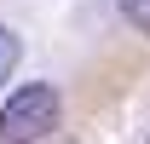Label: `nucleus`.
Returning a JSON list of instances; mask_svg holds the SVG:
<instances>
[{
	"label": "nucleus",
	"mask_w": 150,
	"mask_h": 144,
	"mask_svg": "<svg viewBox=\"0 0 150 144\" xmlns=\"http://www.w3.org/2000/svg\"><path fill=\"white\" fill-rule=\"evenodd\" d=\"M52 127H58V92L46 81H29L0 104V144H40Z\"/></svg>",
	"instance_id": "1"
},
{
	"label": "nucleus",
	"mask_w": 150,
	"mask_h": 144,
	"mask_svg": "<svg viewBox=\"0 0 150 144\" xmlns=\"http://www.w3.org/2000/svg\"><path fill=\"white\" fill-rule=\"evenodd\" d=\"M18 58H23V40L12 35V29H6V23H0V87H6V81H12V69H18Z\"/></svg>",
	"instance_id": "2"
},
{
	"label": "nucleus",
	"mask_w": 150,
	"mask_h": 144,
	"mask_svg": "<svg viewBox=\"0 0 150 144\" xmlns=\"http://www.w3.org/2000/svg\"><path fill=\"white\" fill-rule=\"evenodd\" d=\"M115 6H121V18H127L133 29H144V35H150V0H115Z\"/></svg>",
	"instance_id": "3"
}]
</instances>
